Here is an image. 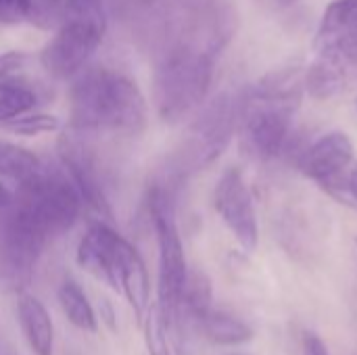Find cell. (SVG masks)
Here are the masks:
<instances>
[{
  "mask_svg": "<svg viewBox=\"0 0 357 355\" xmlns=\"http://www.w3.org/2000/svg\"><path fill=\"white\" fill-rule=\"evenodd\" d=\"M77 264L90 276L119 293L136 314L138 324L149 312L151 280L138 249L111 226L96 222L77 245Z\"/></svg>",
  "mask_w": 357,
  "mask_h": 355,
  "instance_id": "277c9868",
  "label": "cell"
},
{
  "mask_svg": "<svg viewBox=\"0 0 357 355\" xmlns=\"http://www.w3.org/2000/svg\"><path fill=\"white\" fill-rule=\"evenodd\" d=\"M184 310L197 320L211 310V282L201 272H188L186 291H184Z\"/></svg>",
  "mask_w": 357,
  "mask_h": 355,
  "instance_id": "ffe728a7",
  "label": "cell"
},
{
  "mask_svg": "<svg viewBox=\"0 0 357 355\" xmlns=\"http://www.w3.org/2000/svg\"><path fill=\"white\" fill-rule=\"evenodd\" d=\"M69 17H105V0H38L40 25H59Z\"/></svg>",
  "mask_w": 357,
  "mask_h": 355,
  "instance_id": "e0dca14e",
  "label": "cell"
},
{
  "mask_svg": "<svg viewBox=\"0 0 357 355\" xmlns=\"http://www.w3.org/2000/svg\"><path fill=\"white\" fill-rule=\"evenodd\" d=\"M234 29L236 15L224 0H192L169 19L153 65V100L163 121H180L201 107Z\"/></svg>",
  "mask_w": 357,
  "mask_h": 355,
  "instance_id": "6da1fadb",
  "label": "cell"
},
{
  "mask_svg": "<svg viewBox=\"0 0 357 355\" xmlns=\"http://www.w3.org/2000/svg\"><path fill=\"white\" fill-rule=\"evenodd\" d=\"M10 203L44 230L50 241L73 228L84 205L63 165H50L46 161L19 182Z\"/></svg>",
  "mask_w": 357,
  "mask_h": 355,
  "instance_id": "8992f818",
  "label": "cell"
},
{
  "mask_svg": "<svg viewBox=\"0 0 357 355\" xmlns=\"http://www.w3.org/2000/svg\"><path fill=\"white\" fill-rule=\"evenodd\" d=\"M130 2H138V4H144V2H151V0H130Z\"/></svg>",
  "mask_w": 357,
  "mask_h": 355,
  "instance_id": "f1b7e54d",
  "label": "cell"
},
{
  "mask_svg": "<svg viewBox=\"0 0 357 355\" xmlns=\"http://www.w3.org/2000/svg\"><path fill=\"white\" fill-rule=\"evenodd\" d=\"M174 182L163 180L149 190V211L153 218L157 247H159V280H157V312L165 328H176L184 314V291L188 280V266L184 245L176 224Z\"/></svg>",
  "mask_w": 357,
  "mask_h": 355,
  "instance_id": "5b68a950",
  "label": "cell"
},
{
  "mask_svg": "<svg viewBox=\"0 0 357 355\" xmlns=\"http://www.w3.org/2000/svg\"><path fill=\"white\" fill-rule=\"evenodd\" d=\"M59 159L71 182L75 184L82 201L96 213L111 218V203L107 195V178L96 151L84 140V132L73 130L59 138Z\"/></svg>",
  "mask_w": 357,
  "mask_h": 355,
  "instance_id": "8fae6325",
  "label": "cell"
},
{
  "mask_svg": "<svg viewBox=\"0 0 357 355\" xmlns=\"http://www.w3.org/2000/svg\"><path fill=\"white\" fill-rule=\"evenodd\" d=\"M303 355H331L326 343L312 331L303 333Z\"/></svg>",
  "mask_w": 357,
  "mask_h": 355,
  "instance_id": "484cf974",
  "label": "cell"
},
{
  "mask_svg": "<svg viewBox=\"0 0 357 355\" xmlns=\"http://www.w3.org/2000/svg\"><path fill=\"white\" fill-rule=\"evenodd\" d=\"M107 17H69L40 50L42 67L59 80L77 75L105 38Z\"/></svg>",
  "mask_w": 357,
  "mask_h": 355,
  "instance_id": "9c48e42d",
  "label": "cell"
},
{
  "mask_svg": "<svg viewBox=\"0 0 357 355\" xmlns=\"http://www.w3.org/2000/svg\"><path fill=\"white\" fill-rule=\"evenodd\" d=\"M301 86L297 71L287 69L266 75L238 100L236 132L249 159L270 161L282 153L299 109Z\"/></svg>",
  "mask_w": 357,
  "mask_h": 355,
  "instance_id": "3957f363",
  "label": "cell"
},
{
  "mask_svg": "<svg viewBox=\"0 0 357 355\" xmlns=\"http://www.w3.org/2000/svg\"><path fill=\"white\" fill-rule=\"evenodd\" d=\"M293 2H297V0H280V4H293Z\"/></svg>",
  "mask_w": 357,
  "mask_h": 355,
  "instance_id": "83f0119b",
  "label": "cell"
},
{
  "mask_svg": "<svg viewBox=\"0 0 357 355\" xmlns=\"http://www.w3.org/2000/svg\"><path fill=\"white\" fill-rule=\"evenodd\" d=\"M38 0H0V23L15 25L25 19L36 21Z\"/></svg>",
  "mask_w": 357,
  "mask_h": 355,
  "instance_id": "603a6c76",
  "label": "cell"
},
{
  "mask_svg": "<svg viewBox=\"0 0 357 355\" xmlns=\"http://www.w3.org/2000/svg\"><path fill=\"white\" fill-rule=\"evenodd\" d=\"M144 341L149 355H172V349L167 345V335H165V324L155 310H149L144 316Z\"/></svg>",
  "mask_w": 357,
  "mask_h": 355,
  "instance_id": "7402d4cb",
  "label": "cell"
},
{
  "mask_svg": "<svg viewBox=\"0 0 357 355\" xmlns=\"http://www.w3.org/2000/svg\"><path fill=\"white\" fill-rule=\"evenodd\" d=\"M356 107H357V103H356Z\"/></svg>",
  "mask_w": 357,
  "mask_h": 355,
  "instance_id": "f546056e",
  "label": "cell"
},
{
  "mask_svg": "<svg viewBox=\"0 0 357 355\" xmlns=\"http://www.w3.org/2000/svg\"><path fill=\"white\" fill-rule=\"evenodd\" d=\"M354 142L345 132H328L301 155L299 169L305 178L341 201L345 176L354 165Z\"/></svg>",
  "mask_w": 357,
  "mask_h": 355,
  "instance_id": "4fadbf2b",
  "label": "cell"
},
{
  "mask_svg": "<svg viewBox=\"0 0 357 355\" xmlns=\"http://www.w3.org/2000/svg\"><path fill=\"white\" fill-rule=\"evenodd\" d=\"M2 128L8 130V132H13V134L38 136V134L56 132L61 128V123L52 115H21V117H15V119L2 123Z\"/></svg>",
  "mask_w": 357,
  "mask_h": 355,
  "instance_id": "44dd1931",
  "label": "cell"
},
{
  "mask_svg": "<svg viewBox=\"0 0 357 355\" xmlns=\"http://www.w3.org/2000/svg\"><path fill=\"white\" fill-rule=\"evenodd\" d=\"M48 243V234L13 203L0 209V285L23 289Z\"/></svg>",
  "mask_w": 357,
  "mask_h": 355,
  "instance_id": "ba28073f",
  "label": "cell"
},
{
  "mask_svg": "<svg viewBox=\"0 0 357 355\" xmlns=\"http://www.w3.org/2000/svg\"><path fill=\"white\" fill-rule=\"evenodd\" d=\"M71 128L84 134L107 132L138 136L149 121V105L140 86L115 67L79 71L69 90Z\"/></svg>",
  "mask_w": 357,
  "mask_h": 355,
  "instance_id": "7a4b0ae2",
  "label": "cell"
},
{
  "mask_svg": "<svg viewBox=\"0 0 357 355\" xmlns=\"http://www.w3.org/2000/svg\"><path fill=\"white\" fill-rule=\"evenodd\" d=\"M199 324H201V331L205 333V337L218 345H241V343L251 341V337H253V331L245 322L236 320L230 314L218 312L213 308L207 310L199 318Z\"/></svg>",
  "mask_w": 357,
  "mask_h": 355,
  "instance_id": "2e32d148",
  "label": "cell"
},
{
  "mask_svg": "<svg viewBox=\"0 0 357 355\" xmlns=\"http://www.w3.org/2000/svg\"><path fill=\"white\" fill-rule=\"evenodd\" d=\"M59 303L61 310L65 314V318L79 331H88V333H96L98 328V320L94 314L92 303L88 301L86 293L82 291V287L73 280H65L59 287Z\"/></svg>",
  "mask_w": 357,
  "mask_h": 355,
  "instance_id": "ac0fdd59",
  "label": "cell"
},
{
  "mask_svg": "<svg viewBox=\"0 0 357 355\" xmlns=\"http://www.w3.org/2000/svg\"><path fill=\"white\" fill-rule=\"evenodd\" d=\"M316 63L349 86L357 80V0H333L316 33Z\"/></svg>",
  "mask_w": 357,
  "mask_h": 355,
  "instance_id": "30bf717a",
  "label": "cell"
},
{
  "mask_svg": "<svg viewBox=\"0 0 357 355\" xmlns=\"http://www.w3.org/2000/svg\"><path fill=\"white\" fill-rule=\"evenodd\" d=\"M341 203L347 205H356L357 207V163H354L345 176V184H343V199Z\"/></svg>",
  "mask_w": 357,
  "mask_h": 355,
  "instance_id": "d4e9b609",
  "label": "cell"
},
{
  "mask_svg": "<svg viewBox=\"0 0 357 355\" xmlns=\"http://www.w3.org/2000/svg\"><path fill=\"white\" fill-rule=\"evenodd\" d=\"M238 121V100L222 92L209 100L188 126L182 144L169 161L167 180L178 184L182 178L211 165L228 146Z\"/></svg>",
  "mask_w": 357,
  "mask_h": 355,
  "instance_id": "52a82bcc",
  "label": "cell"
},
{
  "mask_svg": "<svg viewBox=\"0 0 357 355\" xmlns=\"http://www.w3.org/2000/svg\"><path fill=\"white\" fill-rule=\"evenodd\" d=\"M40 163H42V159L36 153H31L23 146H17L13 142L0 140V174L2 176L21 182L31 172H36L40 167Z\"/></svg>",
  "mask_w": 357,
  "mask_h": 355,
  "instance_id": "d6986e66",
  "label": "cell"
},
{
  "mask_svg": "<svg viewBox=\"0 0 357 355\" xmlns=\"http://www.w3.org/2000/svg\"><path fill=\"white\" fill-rule=\"evenodd\" d=\"M213 207L232 236L245 251H255L259 228L253 195L236 167H228L215 188H213Z\"/></svg>",
  "mask_w": 357,
  "mask_h": 355,
  "instance_id": "7c38bea8",
  "label": "cell"
},
{
  "mask_svg": "<svg viewBox=\"0 0 357 355\" xmlns=\"http://www.w3.org/2000/svg\"><path fill=\"white\" fill-rule=\"evenodd\" d=\"M17 316H19V324H21L23 337L31 354L52 355L54 328H52V320L44 303L29 293H21L17 299Z\"/></svg>",
  "mask_w": 357,
  "mask_h": 355,
  "instance_id": "5bb4252c",
  "label": "cell"
},
{
  "mask_svg": "<svg viewBox=\"0 0 357 355\" xmlns=\"http://www.w3.org/2000/svg\"><path fill=\"white\" fill-rule=\"evenodd\" d=\"M27 63V54L25 52H4L0 54V77H8V75H15L19 73Z\"/></svg>",
  "mask_w": 357,
  "mask_h": 355,
  "instance_id": "cb8c5ba5",
  "label": "cell"
},
{
  "mask_svg": "<svg viewBox=\"0 0 357 355\" xmlns=\"http://www.w3.org/2000/svg\"><path fill=\"white\" fill-rule=\"evenodd\" d=\"M10 201H13V192H10L6 186H2V184H0V209L8 207V205H10Z\"/></svg>",
  "mask_w": 357,
  "mask_h": 355,
  "instance_id": "4316f807",
  "label": "cell"
},
{
  "mask_svg": "<svg viewBox=\"0 0 357 355\" xmlns=\"http://www.w3.org/2000/svg\"><path fill=\"white\" fill-rule=\"evenodd\" d=\"M38 105L36 88L19 73L0 77V126L25 115Z\"/></svg>",
  "mask_w": 357,
  "mask_h": 355,
  "instance_id": "9a60e30c",
  "label": "cell"
}]
</instances>
